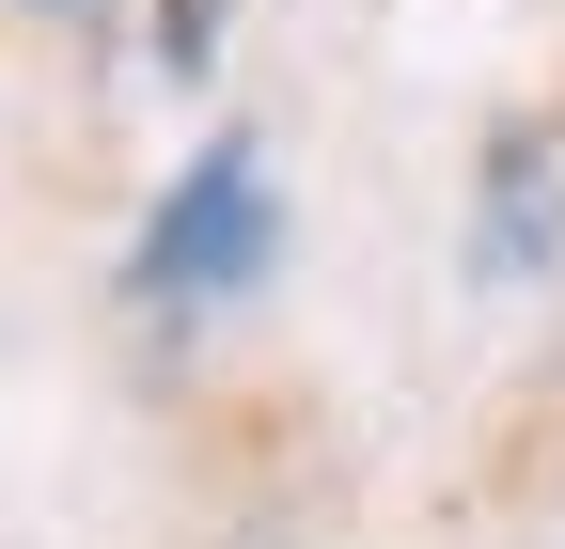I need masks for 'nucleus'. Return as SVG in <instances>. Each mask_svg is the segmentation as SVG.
<instances>
[{"mask_svg": "<svg viewBox=\"0 0 565 549\" xmlns=\"http://www.w3.org/2000/svg\"><path fill=\"white\" fill-rule=\"evenodd\" d=\"M471 267H487V283H550V267H565V126H519V142L487 158Z\"/></svg>", "mask_w": 565, "mask_h": 549, "instance_id": "obj_2", "label": "nucleus"}, {"mask_svg": "<svg viewBox=\"0 0 565 549\" xmlns=\"http://www.w3.org/2000/svg\"><path fill=\"white\" fill-rule=\"evenodd\" d=\"M32 17H79V0H32Z\"/></svg>", "mask_w": 565, "mask_h": 549, "instance_id": "obj_4", "label": "nucleus"}, {"mask_svg": "<svg viewBox=\"0 0 565 549\" xmlns=\"http://www.w3.org/2000/svg\"><path fill=\"white\" fill-rule=\"evenodd\" d=\"M267 251H282V189H267V158H252V142H204V158L173 173V204L141 220V251H126V299H158V314H189V299H236Z\"/></svg>", "mask_w": 565, "mask_h": 549, "instance_id": "obj_1", "label": "nucleus"}, {"mask_svg": "<svg viewBox=\"0 0 565 549\" xmlns=\"http://www.w3.org/2000/svg\"><path fill=\"white\" fill-rule=\"evenodd\" d=\"M158 47H173V79H189V63L221 47V0H173V32H158Z\"/></svg>", "mask_w": 565, "mask_h": 549, "instance_id": "obj_3", "label": "nucleus"}]
</instances>
